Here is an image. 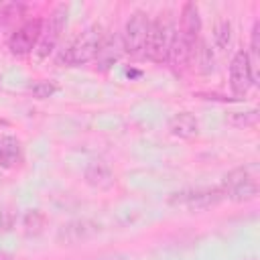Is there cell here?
I'll return each mask as SVG.
<instances>
[{
    "mask_svg": "<svg viewBox=\"0 0 260 260\" xmlns=\"http://www.w3.org/2000/svg\"><path fill=\"white\" fill-rule=\"evenodd\" d=\"M175 32H177V24H175V16L171 10H162L154 18H150L144 57H148L150 61L158 65H167L171 47L175 41Z\"/></svg>",
    "mask_w": 260,
    "mask_h": 260,
    "instance_id": "1",
    "label": "cell"
},
{
    "mask_svg": "<svg viewBox=\"0 0 260 260\" xmlns=\"http://www.w3.org/2000/svg\"><path fill=\"white\" fill-rule=\"evenodd\" d=\"M102 35L104 32L98 24L79 32L69 45H65V49L59 51L57 65H61V67H79V65H85V63L93 61Z\"/></svg>",
    "mask_w": 260,
    "mask_h": 260,
    "instance_id": "2",
    "label": "cell"
},
{
    "mask_svg": "<svg viewBox=\"0 0 260 260\" xmlns=\"http://www.w3.org/2000/svg\"><path fill=\"white\" fill-rule=\"evenodd\" d=\"M219 189L223 191V197L234 201V203H246V201L256 199V195H258V181H256L254 169L248 167V165L232 169L221 179Z\"/></svg>",
    "mask_w": 260,
    "mask_h": 260,
    "instance_id": "3",
    "label": "cell"
},
{
    "mask_svg": "<svg viewBox=\"0 0 260 260\" xmlns=\"http://www.w3.org/2000/svg\"><path fill=\"white\" fill-rule=\"evenodd\" d=\"M148 24H150V16L144 10H134L128 16V20H126L124 30L120 32L124 53L130 55L132 59H142L144 57L146 37H148Z\"/></svg>",
    "mask_w": 260,
    "mask_h": 260,
    "instance_id": "4",
    "label": "cell"
},
{
    "mask_svg": "<svg viewBox=\"0 0 260 260\" xmlns=\"http://www.w3.org/2000/svg\"><path fill=\"white\" fill-rule=\"evenodd\" d=\"M67 16H69V6L67 4H57L51 10L49 18L43 22L41 41H39L37 51H35L39 59H47L55 51V47H57V43L61 39V32L67 26Z\"/></svg>",
    "mask_w": 260,
    "mask_h": 260,
    "instance_id": "5",
    "label": "cell"
},
{
    "mask_svg": "<svg viewBox=\"0 0 260 260\" xmlns=\"http://www.w3.org/2000/svg\"><path fill=\"white\" fill-rule=\"evenodd\" d=\"M225 197L219 187H205V189H185V191L171 193L169 203L175 207H185L189 211H201V209L215 207Z\"/></svg>",
    "mask_w": 260,
    "mask_h": 260,
    "instance_id": "6",
    "label": "cell"
},
{
    "mask_svg": "<svg viewBox=\"0 0 260 260\" xmlns=\"http://www.w3.org/2000/svg\"><path fill=\"white\" fill-rule=\"evenodd\" d=\"M43 18H28L20 26H16L8 37V51L14 57H26L32 51H37L43 32Z\"/></svg>",
    "mask_w": 260,
    "mask_h": 260,
    "instance_id": "7",
    "label": "cell"
},
{
    "mask_svg": "<svg viewBox=\"0 0 260 260\" xmlns=\"http://www.w3.org/2000/svg\"><path fill=\"white\" fill-rule=\"evenodd\" d=\"M256 83V73H254V63L248 55V51L240 49L234 53L230 61V87L234 95L242 98L250 91V87Z\"/></svg>",
    "mask_w": 260,
    "mask_h": 260,
    "instance_id": "8",
    "label": "cell"
},
{
    "mask_svg": "<svg viewBox=\"0 0 260 260\" xmlns=\"http://www.w3.org/2000/svg\"><path fill=\"white\" fill-rule=\"evenodd\" d=\"M177 35L185 43V47L191 53H195V47H197L199 35H201V12H199V6L195 2H185L183 4Z\"/></svg>",
    "mask_w": 260,
    "mask_h": 260,
    "instance_id": "9",
    "label": "cell"
},
{
    "mask_svg": "<svg viewBox=\"0 0 260 260\" xmlns=\"http://www.w3.org/2000/svg\"><path fill=\"white\" fill-rule=\"evenodd\" d=\"M124 47H122V37L120 32H104L98 45V53H95V67L100 71H110L122 57Z\"/></svg>",
    "mask_w": 260,
    "mask_h": 260,
    "instance_id": "10",
    "label": "cell"
},
{
    "mask_svg": "<svg viewBox=\"0 0 260 260\" xmlns=\"http://www.w3.org/2000/svg\"><path fill=\"white\" fill-rule=\"evenodd\" d=\"M83 179L95 191H108L116 185V173L106 160H100V158L87 162V167L83 169Z\"/></svg>",
    "mask_w": 260,
    "mask_h": 260,
    "instance_id": "11",
    "label": "cell"
},
{
    "mask_svg": "<svg viewBox=\"0 0 260 260\" xmlns=\"http://www.w3.org/2000/svg\"><path fill=\"white\" fill-rule=\"evenodd\" d=\"M93 234H95V225L91 221L77 219V221H71V223L61 225V230L57 234V240H59L61 246H75L79 242L89 240Z\"/></svg>",
    "mask_w": 260,
    "mask_h": 260,
    "instance_id": "12",
    "label": "cell"
},
{
    "mask_svg": "<svg viewBox=\"0 0 260 260\" xmlns=\"http://www.w3.org/2000/svg\"><path fill=\"white\" fill-rule=\"evenodd\" d=\"M169 132L175 138H183V140L195 138L199 134V120L195 118L193 112L181 110V112H177V114L171 116V120H169Z\"/></svg>",
    "mask_w": 260,
    "mask_h": 260,
    "instance_id": "13",
    "label": "cell"
},
{
    "mask_svg": "<svg viewBox=\"0 0 260 260\" xmlns=\"http://www.w3.org/2000/svg\"><path fill=\"white\" fill-rule=\"evenodd\" d=\"M24 158L22 142L12 136L0 132V171L2 169H16Z\"/></svg>",
    "mask_w": 260,
    "mask_h": 260,
    "instance_id": "14",
    "label": "cell"
},
{
    "mask_svg": "<svg viewBox=\"0 0 260 260\" xmlns=\"http://www.w3.org/2000/svg\"><path fill=\"white\" fill-rule=\"evenodd\" d=\"M258 110L256 108H246V110H230L225 112V124L238 130H246V128H254L258 124Z\"/></svg>",
    "mask_w": 260,
    "mask_h": 260,
    "instance_id": "15",
    "label": "cell"
},
{
    "mask_svg": "<svg viewBox=\"0 0 260 260\" xmlns=\"http://www.w3.org/2000/svg\"><path fill=\"white\" fill-rule=\"evenodd\" d=\"M193 59H195V67L201 75H209L215 71V55L211 51V47L205 43V41H199L197 47H195V53H193Z\"/></svg>",
    "mask_w": 260,
    "mask_h": 260,
    "instance_id": "16",
    "label": "cell"
},
{
    "mask_svg": "<svg viewBox=\"0 0 260 260\" xmlns=\"http://www.w3.org/2000/svg\"><path fill=\"white\" fill-rule=\"evenodd\" d=\"M45 225H47V215L41 209H28L22 215V230H24L26 236H39V234H43Z\"/></svg>",
    "mask_w": 260,
    "mask_h": 260,
    "instance_id": "17",
    "label": "cell"
},
{
    "mask_svg": "<svg viewBox=\"0 0 260 260\" xmlns=\"http://www.w3.org/2000/svg\"><path fill=\"white\" fill-rule=\"evenodd\" d=\"M232 32H234L232 20L230 18H219L213 24V45L219 51H225L230 47V43H232Z\"/></svg>",
    "mask_w": 260,
    "mask_h": 260,
    "instance_id": "18",
    "label": "cell"
},
{
    "mask_svg": "<svg viewBox=\"0 0 260 260\" xmlns=\"http://www.w3.org/2000/svg\"><path fill=\"white\" fill-rule=\"evenodd\" d=\"M28 89H30L32 98H37V100H49V98H53L59 91V85L55 81H51V79H37L35 83H30Z\"/></svg>",
    "mask_w": 260,
    "mask_h": 260,
    "instance_id": "19",
    "label": "cell"
},
{
    "mask_svg": "<svg viewBox=\"0 0 260 260\" xmlns=\"http://www.w3.org/2000/svg\"><path fill=\"white\" fill-rule=\"evenodd\" d=\"M18 221V209L14 205L0 207V232H12Z\"/></svg>",
    "mask_w": 260,
    "mask_h": 260,
    "instance_id": "20",
    "label": "cell"
},
{
    "mask_svg": "<svg viewBox=\"0 0 260 260\" xmlns=\"http://www.w3.org/2000/svg\"><path fill=\"white\" fill-rule=\"evenodd\" d=\"M22 10H24V6L18 2H0V24L14 16H20Z\"/></svg>",
    "mask_w": 260,
    "mask_h": 260,
    "instance_id": "21",
    "label": "cell"
},
{
    "mask_svg": "<svg viewBox=\"0 0 260 260\" xmlns=\"http://www.w3.org/2000/svg\"><path fill=\"white\" fill-rule=\"evenodd\" d=\"M250 59L260 55V20H254L252 24V32H250Z\"/></svg>",
    "mask_w": 260,
    "mask_h": 260,
    "instance_id": "22",
    "label": "cell"
},
{
    "mask_svg": "<svg viewBox=\"0 0 260 260\" xmlns=\"http://www.w3.org/2000/svg\"><path fill=\"white\" fill-rule=\"evenodd\" d=\"M93 260H126V256H122V254H110V256H100V258H93Z\"/></svg>",
    "mask_w": 260,
    "mask_h": 260,
    "instance_id": "23",
    "label": "cell"
},
{
    "mask_svg": "<svg viewBox=\"0 0 260 260\" xmlns=\"http://www.w3.org/2000/svg\"><path fill=\"white\" fill-rule=\"evenodd\" d=\"M0 260H10V256H8V254H4V252H0Z\"/></svg>",
    "mask_w": 260,
    "mask_h": 260,
    "instance_id": "24",
    "label": "cell"
},
{
    "mask_svg": "<svg viewBox=\"0 0 260 260\" xmlns=\"http://www.w3.org/2000/svg\"><path fill=\"white\" fill-rule=\"evenodd\" d=\"M4 183V175H2V171H0V185Z\"/></svg>",
    "mask_w": 260,
    "mask_h": 260,
    "instance_id": "25",
    "label": "cell"
},
{
    "mask_svg": "<svg viewBox=\"0 0 260 260\" xmlns=\"http://www.w3.org/2000/svg\"><path fill=\"white\" fill-rule=\"evenodd\" d=\"M0 89H2V75H0Z\"/></svg>",
    "mask_w": 260,
    "mask_h": 260,
    "instance_id": "26",
    "label": "cell"
}]
</instances>
